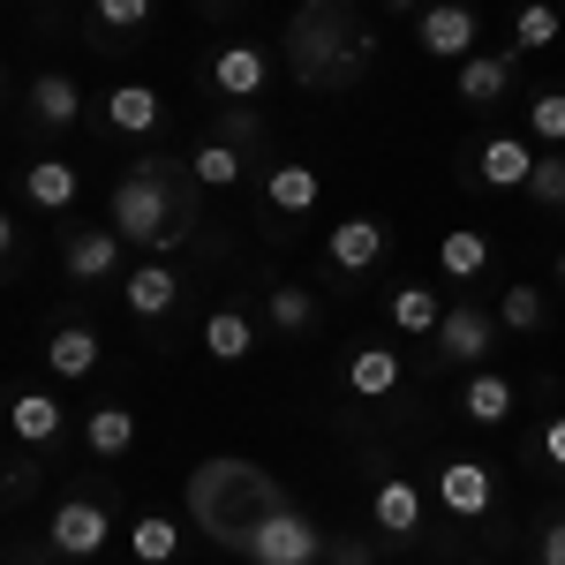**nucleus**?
<instances>
[{
	"label": "nucleus",
	"mask_w": 565,
	"mask_h": 565,
	"mask_svg": "<svg viewBox=\"0 0 565 565\" xmlns=\"http://www.w3.org/2000/svg\"><path fill=\"white\" fill-rule=\"evenodd\" d=\"M370 521L385 527L392 543H407V535H423V490L407 476H385L377 490H370Z\"/></svg>",
	"instance_id": "9b49d317"
},
{
	"label": "nucleus",
	"mask_w": 565,
	"mask_h": 565,
	"mask_svg": "<svg viewBox=\"0 0 565 565\" xmlns=\"http://www.w3.org/2000/svg\"><path fill=\"white\" fill-rule=\"evenodd\" d=\"M8 249H15V218L0 212V257H8Z\"/></svg>",
	"instance_id": "58836bf2"
},
{
	"label": "nucleus",
	"mask_w": 565,
	"mask_h": 565,
	"mask_svg": "<svg viewBox=\"0 0 565 565\" xmlns=\"http://www.w3.org/2000/svg\"><path fill=\"white\" fill-rule=\"evenodd\" d=\"M437 498H445V513L482 521V513L498 505V476H490L482 460H445V468H437Z\"/></svg>",
	"instance_id": "6e6552de"
},
{
	"label": "nucleus",
	"mask_w": 565,
	"mask_h": 565,
	"mask_svg": "<svg viewBox=\"0 0 565 565\" xmlns=\"http://www.w3.org/2000/svg\"><path fill=\"white\" fill-rule=\"evenodd\" d=\"M31 121H45V129H68V121H84V90L68 84L61 68H45L39 84H31Z\"/></svg>",
	"instance_id": "a211bd4d"
},
{
	"label": "nucleus",
	"mask_w": 565,
	"mask_h": 565,
	"mask_svg": "<svg viewBox=\"0 0 565 565\" xmlns=\"http://www.w3.org/2000/svg\"><path fill=\"white\" fill-rule=\"evenodd\" d=\"M174 551H181V527L167 521V513H143V521L129 527V558L136 565H174Z\"/></svg>",
	"instance_id": "bb28decb"
},
{
	"label": "nucleus",
	"mask_w": 565,
	"mask_h": 565,
	"mask_svg": "<svg viewBox=\"0 0 565 565\" xmlns=\"http://www.w3.org/2000/svg\"><path fill=\"white\" fill-rule=\"evenodd\" d=\"M476 39H482V23H476V8H460V0H437V8L415 15V45L430 61H468Z\"/></svg>",
	"instance_id": "423d86ee"
},
{
	"label": "nucleus",
	"mask_w": 565,
	"mask_h": 565,
	"mask_svg": "<svg viewBox=\"0 0 565 565\" xmlns=\"http://www.w3.org/2000/svg\"><path fill=\"white\" fill-rule=\"evenodd\" d=\"M45 543H53L61 558H98V551L114 543V513H106L98 498H61L53 521H45Z\"/></svg>",
	"instance_id": "39448f33"
},
{
	"label": "nucleus",
	"mask_w": 565,
	"mask_h": 565,
	"mask_svg": "<svg viewBox=\"0 0 565 565\" xmlns=\"http://www.w3.org/2000/svg\"><path fill=\"white\" fill-rule=\"evenodd\" d=\"M264 317H271L279 332H309V324H317V295H309V287H271Z\"/></svg>",
	"instance_id": "7c9ffc66"
},
{
	"label": "nucleus",
	"mask_w": 565,
	"mask_h": 565,
	"mask_svg": "<svg viewBox=\"0 0 565 565\" xmlns=\"http://www.w3.org/2000/svg\"><path fill=\"white\" fill-rule=\"evenodd\" d=\"M460 407H468V423L498 430V423L513 415V385H505L498 370H476V377H468V392H460Z\"/></svg>",
	"instance_id": "393cba45"
},
{
	"label": "nucleus",
	"mask_w": 565,
	"mask_h": 565,
	"mask_svg": "<svg viewBox=\"0 0 565 565\" xmlns=\"http://www.w3.org/2000/svg\"><path fill=\"white\" fill-rule=\"evenodd\" d=\"M565 39V15L551 8V0H527L521 15H513V45L521 53H535V45H558Z\"/></svg>",
	"instance_id": "cd10ccee"
},
{
	"label": "nucleus",
	"mask_w": 565,
	"mask_h": 565,
	"mask_svg": "<svg viewBox=\"0 0 565 565\" xmlns=\"http://www.w3.org/2000/svg\"><path fill=\"white\" fill-rule=\"evenodd\" d=\"M23 196H31L39 212H68V204L84 196V174H76L68 159H31V167H23Z\"/></svg>",
	"instance_id": "ddd939ff"
},
{
	"label": "nucleus",
	"mask_w": 565,
	"mask_h": 565,
	"mask_svg": "<svg viewBox=\"0 0 565 565\" xmlns=\"http://www.w3.org/2000/svg\"><path fill=\"white\" fill-rule=\"evenodd\" d=\"M159 121H167V106H159L151 84H114L106 90V129L114 136H151Z\"/></svg>",
	"instance_id": "f8f14e48"
},
{
	"label": "nucleus",
	"mask_w": 565,
	"mask_h": 565,
	"mask_svg": "<svg viewBox=\"0 0 565 565\" xmlns=\"http://www.w3.org/2000/svg\"><path fill=\"white\" fill-rule=\"evenodd\" d=\"M264 84H271V61H264V45L242 39V45H218V53H212V90H218V98L249 106Z\"/></svg>",
	"instance_id": "1a4fd4ad"
},
{
	"label": "nucleus",
	"mask_w": 565,
	"mask_h": 565,
	"mask_svg": "<svg viewBox=\"0 0 565 565\" xmlns=\"http://www.w3.org/2000/svg\"><path fill=\"white\" fill-rule=\"evenodd\" d=\"M370 23L354 0H302L295 23H287V68L309 90H348L370 68Z\"/></svg>",
	"instance_id": "f257e3e1"
},
{
	"label": "nucleus",
	"mask_w": 565,
	"mask_h": 565,
	"mask_svg": "<svg viewBox=\"0 0 565 565\" xmlns=\"http://www.w3.org/2000/svg\"><path fill=\"white\" fill-rule=\"evenodd\" d=\"M437 317H445V302L430 287H392V324L399 332H437Z\"/></svg>",
	"instance_id": "c85d7f7f"
},
{
	"label": "nucleus",
	"mask_w": 565,
	"mask_h": 565,
	"mask_svg": "<svg viewBox=\"0 0 565 565\" xmlns=\"http://www.w3.org/2000/svg\"><path fill=\"white\" fill-rule=\"evenodd\" d=\"M61 257H68V271H76V279H106V271L121 264V234H114V226H84Z\"/></svg>",
	"instance_id": "5701e85b"
},
{
	"label": "nucleus",
	"mask_w": 565,
	"mask_h": 565,
	"mask_svg": "<svg viewBox=\"0 0 565 565\" xmlns=\"http://www.w3.org/2000/svg\"><path fill=\"white\" fill-rule=\"evenodd\" d=\"M242 558L249 565H317L324 558V527L309 521V513H295V505H279V513L257 521V535L242 543Z\"/></svg>",
	"instance_id": "20e7f679"
},
{
	"label": "nucleus",
	"mask_w": 565,
	"mask_h": 565,
	"mask_svg": "<svg viewBox=\"0 0 565 565\" xmlns=\"http://www.w3.org/2000/svg\"><path fill=\"white\" fill-rule=\"evenodd\" d=\"M189 174L204 181V189H234V181H242V151H234V143H196V159H189Z\"/></svg>",
	"instance_id": "c756f323"
},
{
	"label": "nucleus",
	"mask_w": 565,
	"mask_h": 565,
	"mask_svg": "<svg viewBox=\"0 0 565 565\" xmlns=\"http://www.w3.org/2000/svg\"><path fill=\"white\" fill-rule=\"evenodd\" d=\"M498 324H505V332H543V295H535V287H505Z\"/></svg>",
	"instance_id": "473e14b6"
},
{
	"label": "nucleus",
	"mask_w": 565,
	"mask_h": 565,
	"mask_svg": "<svg viewBox=\"0 0 565 565\" xmlns=\"http://www.w3.org/2000/svg\"><path fill=\"white\" fill-rule=\"evenodd\" d=\"M513 90V53H468L460 61V98L468 106H490V98H505Z\"/></svg>",
	"instance_id": "6ab92c4d"
},
{
	"label": "nucleus",
	"mask_w": 565,
	"mask_h": 565,
	"mask_svg": "<svg viewBox=\"0 0 565 565\" xmlns=\"http://www.w3.org/2000/svg\"><path fill=\"white\" fill-rule=\"evenodd\" d=\"M8 482H15V476H8V468H0V498H8Z\"/></svg>",
	"instance_id": "79ce46f5"
},
{
	"label": "nucleus",
	"mask_w": 565,
	"mask_h": 565,
	"mask_svg": "<svg viewBox=\"0 0 565 565\" xmlns=\"http://www.w3.org/2000/svg\"><path fill=\"white\" fill-rule=\"evenodd\" d=\"M317 196H324L317 167H271V174H264V204H271V212H287V218L317 212Z\"/></svg>",
	"instance_id": "f3484780"
},
{
	"label": "nucleus",
	"mask_w": 565,
	"mask_h": 565,
	"mask_svg": "<svg viewBox=\"0 0 565 565\" xmlns=\"http://www.w3.org/2000/svg\"><path fill=\"white\" fill-rule=\"evenodd\" d=\"M558 279H565V249H558Z\"/></svg>",
	"instance_id": "37998d69"
},
{
	"label": "nucleus",
	"mask_w": 565,
	"mask_h": 565,
	"mask_svg": "<svg viewBox=\"0 0 565 565\" xmlns=\"http://www.w3.org/2000/svg\"><path fill=\"white\" fill-rule=\"evenodd\" d=\"M61 423H68V415H61L53 392H15V399H8V430H15V445H53Z\"/></svg>",
	"instance_id": "4468645a"
},
{
	"label": "nucleus",
	"mask_w": 565,
	"mask_h": 565,
	"mask_svg": "<svg viewBox=\"0 0 565 565\" xmlns=\"http://www.w3.org/2000/svg\"><path fill=\"white\" fill-rule=\"evenodd\" d=\"M348 385L362 392V399H392V392H399V354L392 348H354L348 354Z\"/></svg>",
	"instance_id": "b1692460"
},
{
	"label": "nucleus",
	"mask_w": 565,
	"mask_h": 565,
	"mask_svg": "<svg viewBox=\"0 0 565 565\" xmlns=\"http://www.w3.org/2000/svg\"><path fill=\"white\" fill-rule=\"evenodd\" d=\"M543 565H565V521L543 527Z\"/></svg>",
	"instance_id": "4c0bfd02"
},
{
	"label": "nucleus",
	"mask_w": 565,
	"mask_h": 565,
	"mask_svg": "<svg viewBox=\"0 0 565 565\" xmlns=\"http://www.w3.org/2000/svg\"><path fill=\"white\" fill-rule=\"evenodd\" d=\"M90 8H98L106 31H143L151 23V0H90Z\"/></svg>",
	"instance_id": "c9c22d12"
},
{
	"label": "nucleus",
	"mask_w": 565,
	"mask_h": 565,
	"mask_svg": "<svg viewBox=\"0 0 565 565\" xmlns=\"http://www.w3.org/2000/svg\"><path fill=\"white\" fill-rule=\"evenodd\" d=\"M181 295V279L167 271V264H136L129 271V287H121V302H129V317H167Z\"/></svg>",
	"instance_id": "aec40b11"
},
{
	"label": "nucleus",
	"mask_w": 565,
	"mask_h": 565,
	"mask_svg": "<svg viewBox=\"0 0 565 565\" xmlns=\"http://www.w3.org/2000/svg\"><path fill=\"white\" fill-rule=\"evenodd\" d=\"M45 370H53V377H90V370H98V332H90V324H61V332L45 340Z\"/></svg>",
	"instance_id": "412c9836"
},
{
	"label": "nucleus",
	"mask_w": 565,
	"mask_h": 565,
	"mask_svg": "<svg viewBox=\"0 0 565 565\" xmlns=\"http://www.w3.org/2000/svg\"><path fill=\"white\" fill-rule=\"evenodd\" d=\"M490 332H498L490 309L452 302L445 317H437V354H445V362H482V354H490Z\"/></svg>",
	"instance_id": "9d476101"
},
{
	"label": "nucleus",
	"mask_w": 565,
	"mask_h": 565,
	"mask_svg": "<svg viewBox=\"0 0 565 565\" xmlns=\"http://www.w3.org/2000/svg\"><path fill=\"white\" fill-rule=\"evenodd\" d=\"M340 565H370V551H354V543H348V551H340Z\"/></svg>",
	"instance_id": "ea45409f"
},
{
	"label": "nucleus",
	"mask_w": 565,
	"mask_h": 565,
	"mask_svg": "<svg viewBox=\"0 0 565 565\" xmlns=\"http://www.w3.org/2000/svg\"><path fill=\"white\" fill-rule=\"evenodd\" d=\"M204 8H226V0H204Z\"/></svg>",
	"instance_id": "c03bdc74"
},
{
	"label": "nucleus",
	"mask_w": 565,
	"mask_h": 565,
	"mask_svg": "<svg viewBox=\"0 0 565 565\" xmlns=\"http://www.w3.org/2000/svg\"><path fill=\"white\" fill-rule=\"evenodd\" d=\"M543 460H551V468H565V415H551V423H543Z\"/></svg>",
	"instance_id": "e433bc0d"
},
{
	"label": "nucleus",
	"mask_w": 565,
	"mask_h": 565,
	"mask_svg": "<svg viewBox=\"0 0 565 565\" xmlns=\"http://www.w3.org/2000/svg\"><path fill=\"white\" fill-rule=\"evenodd\" d=\"M249 348H257L249 309H212V317H204V354H212V362H242Z\"/></svg>",
	"instance_id": "4be33fe9"
},
{
	"label": "nucleus",
	"mask_w": 565,
	"mask_h": 565,
	"mask_svg": "<svg viewBox=\"0 0 565 565\" xmlns=\"http://www.w3.org/2000/svg\"><path fill=\"white\" fill-rule=\"evenodd\" d=\"M527 196H535V204H565V151H543V159H535Z\"/></svg>",
	"instance_id": "f704fd0d"
},
{
	"label": "nucleus",
	"mask_w": 565,
	"mask_h": 565,
	"mask_svg": "<svg viewBox=\"0 0 565 565\" xmlns=\"http://www.w3.org/2000/svg\"><path fill=\"white\" fill-rule=\"evenodd\" d=\"M279 505H287V490L264 476L257 460H204L189 476V521L204 527L212 543H226V551H242L257 535V521L279 513Z\"/></svg>",
	"instance_id": "f03ea898"
},
{
	"label": "nucleus",
	"mask_w": 565,
	"mask_h": 565,
	"mask_svg": "<svg viewBox=\"0 0 565 565\" xmlns=\"http://www.w3.org/2000/svg\"><path fill=\"white\" fill-rule=\"evenodd\" d=\"M218 143H234V151H264V121L249 106H218Z\"/></svg>",
	"instance_id": "72a5a7b5"
},
{
	"label": "nucleus",
	"mask_w": 565,
	"mask_h": 565,
	"mask_svg": "<svg viewBox=\"0 0 565 565\" xmlns=\"http://www.w3.org/2000/svg\"><path fill=\"white\" fill-rule=\"evenodd\" d=\"M106 218H114V234H121V242H136V249H181V242H189V204L167 189L159 159H143L136 174L114 181Z\"/></svg>",
	"instance_id": "7ed1b4c3"
},
{
	"label": "nucleus",
	"mask_w": 565,
	"mask_h": 565,
	"mask_svg": "<svg viewBox=\"0 0 565 565\" xmlns=\"http://www.w3.org/2000/svg\"><path fill=\"white\" fill-rule=\"evenodd\" d=\"M437 271H445V279H482V271H490V234H482V226H445Z\"/></svg>",
	"instance_id": "dca6fc26"
},
{
	"label": "nucleus",
	"mask_w": 565,
	"mask_h": 565,
	"mask_svg": "<svg viewBox=\"0 0 565 565\" xmlns=\"http://www.w3.org/2000/svg\"><path fill=\"white\" fill-rule=\"evenodd\" d=\"M527 136L551 143V151H565V90H535V98H527Z\"/></svg>",
	"instance_id": "2f4dec72"
},
{
	"label": "nucleus",
	"mask_w": 565,
	"mask_h": 565,
	"mask_svg": "<svg viewBox=\"0 0 565 565\" xmlns=\"http://www.w3.org/2000/svg\"><path fill=\"white\" fill-rule=\"evenodd\" d=\"M385 8H399V15H423V0H385Z\"/></svg>",
	"instance_id": "a19ab883"
},
{
	"label": "nucleus",
	"mask_w": 565,
	"mask_h": 565,
	"mask_svg": "<svg viewBox=\"0 0 565 565\" xmlns=\"http://www.w3.org/2000/svg\"><path fill=\"white\" fill-rule=\"evenodd\" d=\"M84 445L98 452V460H121V452L136 445V415L129 407H90L84 415Z\"/></svg>",
	"instance_id": "a878e982"
},
{
	"label": "nucleus",
	"mask_w": 565,
	"mask_h": 565,
	"mask_svg": "<svg viewBox=\"0 0 565 565\" xmlns=\"http://www.w3.org/2000/svg\"><path fill=\"white\" fill-rule=\"evenodd\" d=\"M385 249H392V226H385V218H370V212L340 218V226L324 234V257H332V271H370V264H385Z\"/></svg>",
	"instance_id": "0eeeda50"
},
{
	"label": "nucleus",
	"mask_w": 565,
	"mask_h": 565,
	"mask_svg": "<svg viewBox=\"0 0 565 565\" xmlns=\"http://www.w3.org/2000/svg\"><path fill=\"white\" fill-rule=\"evenodd\" d=\"M476 174L490 181V189H527V174H535V151H527L521 136H490L476 151Z\"/></svg>",
	"instance_id": "2eb2a0df"
}]
</instances>
